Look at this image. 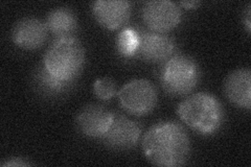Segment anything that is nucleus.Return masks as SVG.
<instances>
[{
	"label": "nucleus",
	"instance_id": "9",
	"mask_svg": "<svg viewBox=\"0 0 251 167\" xmlns=\"http://www.w3.org/2000/svg\"><path fill=\"white\" fill-rule=\"evenodd\" d=\"M139 45L136 57L149 63H162L169 60L175 49L170 36L156 31L139 30Z\"/></svg>",
	"mask_w": 251,
	"mask_h": 167
},
{
	"label": "nucleus",
	"instance_id": "11",
	"mask_svg": "<svg viewBox=\"0 0 251 167\" xmlns=\"http://www.w3.org/2000/svg\"><path fill=\"white\" fill-rule=\"evenodd\" d=\"M92 13L100 25L113 30L130 19L131 3L126 0H98L92 3Z\"/></svg>",
	"mask_w": 251,
	"mask_h": 167
},
{
	"label": "nucleus",
	"instance_id": "3",
	"mask_svg": "<svg viewBox=\"0 0 251 167\" xmlns=\"http://www.w3.org/2000/svg\"><path fill=\"white\" fill-rule=\"evenodd\" d=\"M85 62V47L75 37L57 39L43 57V66L51 75L73 84L83 71Z\"/></svg>",
	"mask_w": 251,
	"mask_h": 167
},
{
	"label": "nucleus",
	"instance_id": "10",
	"mask_svg": "<svg viewBox=\"0 0 251 167\" xmlns=\"http://www.w3.org/2000/svg\"><path fill=\"white\" fill-rule=\"evenodd\" d=\"M45 23L35 17H23L12 28V40L15 45L25 50H36L47 39Z\"/></svg>",
	"mask_w": 251,
	"mask_h": 167
},
{
	"label": "nucleus",
	"instance_id": "7",
	"mask_svg": "<svg viewBox=\"0 0 251 167\" xmlns=\"http://www.w3.org/2000/svg\"><path fill=\"white\" fill-rule=\"evenodd\" d=\"M140 135V123L125 115L114 114L111 124L100 140L110 149L128 150L137 144Z\"/></svg>",
	"mask_w": 251,
	"mask_h": 167
},
{
	"label": "nucleus",
	"instance_id": "12",
	"mask_svg": "<svg viewBox=\"0 0 251 167\" xmlns=\"http://www.w3.org/2000/svg\"><path fill=\"white\" fill-rule=\"evenodd\" d=\"M223 90L228 100L239 108H251V72L248 68L235 69L226 76Z\"/></svg>",
	"mask_w": 251,
	"mask_h": 167
},
{
	"label": "nucleus",
	"instance_id": "15",
	"mask_svg": "<svg viewBox=\"0 0 251 167\" xmlns=\"http://www.w3.org/2000/svg\"><path fill=\"white\" fill-rule=\"evenodd\" d=\"M116 50L125 58H132L136 55L139 36L138 31L133 28H125L116 37Z\"/></svg>",
	"mask_w": 251,
	"mask_h": 167
},
{
	"label": "nucleus",
	"instance_id": "2",
	"mask_svg": "<svg viewBox=\"0 0 251 167\" xmlns=\"http://www.w3.org/2000/svg\"><path fill=\"white\" fill-rule=\"evenodd\" d=\"M177 113L188 128L201 135H213L224 121V109L213 94L194 93L179 103Z\"/></svg>",
	"mask_w": 251,
	"mask_h": 167
},
{
	"label": "nucleus",
	"instance_id": "4",
	"mask_svg": "<svg viewBox=\"0 0 251 167\" xmlns=\"http://www.w3.org/2000/svg\"><path fill=\"white\" fill-rule=\"evenodd\" d=\"M201 70L196 60L187 54H175L166 61L161 70V86L173 96H184L197 87Z\"/></svg>",
	"mask_w": 251,
	"mask_h": 167
},
{
	"label": "nucleus",
	"instance_id": "17",
	"mask_svg": "<svg viewBox=\"0 0 251 167\" xmlns=\"http://www.w3.org/2000/svg\"><path fill=\"white\" fill-rule=\"evenodd\" d=\"M31 163L28 162L26 159L19 158V157H15V158H9L6 159L5 161L1 162V166L7 167V166H14V167H25V166H30Z\"/></svg>",
	"mask_w": 251,
	"mask_h": 167
},
{
	"label": "nucleus",
	"instance_id": "16",
	"mask_svg": "<svg viewBox=\"0 0 251 167\" xmlns=\"http://www.w3.org/2000/svg\"><path fill=\"white\" fill-rule=\"evenodd\" d=\"M93 92L100 100L111 99L116 93V84L111 77L98 78L93 84Z\"/></svg>",
	"mask_w": 251,
	"mask_h": 167
},
{
	"label": "nucleus",
	"instance_id": "1",
	"mask_svg": "<svg viewBox=\"0 0 251 167\" xmlns=\"http://www.w3.org/2000/svg\"><path fill=\"white\" fill-rule=\"evenodd\" d=\"M143 152L147 160L160 167H177L191 155V141L183 126L176 121H161L145 134Z\"/></svg>",
	"mask_w": 251,
	"mask_h": 167
},
{
	"label": "nucleus",
	"instance_id": "5",
	"mask_svg": "<svg viewBox=\"0 0 251 167\" xmlns=\"http://www.w3.org/2000/svg\"><path fill=\"white\" fill-rule=\"evenodd\" d=\"M158 94L152 82L145 78H136L125 84L119 91L122 108L136 116L152 112L157 105Z\"/></svg>",
	"mask_w": 251,
	"mask_h": 167
},
{
	"label": "nucleus",
	"instance_id": "8",
	"mask_svg": "<svg viewBox=\"0 0 251 167\" xmlns=\"http://www.w3.org/2000/svg\"><path fill=\"white\" fill-rule=\"evenodd\" d=\"M113 113L106 107L90 103L83 107L75 116L77 131L84 136L100 139L113 120Z\"/></svg>",
	"mask_w": 251,
	"mask_h": 167
},
{
	"label": "nucleus",
	"instance_id": "13",
	"mask_svg": "<svg viewBox=\"0 0 251 167\" xmlns=\"http://www.w3.org/2000/svg\"><path fill=\"white\" fill-rule=\"evenodd\" d=\"M45 25L57 39L74 37L77 29V19L69 7H56L46 16Z\"/></svg>",
	"mask_w": 251,
	"mask_h": 167
},
{
	"label": "nucleus",
	"instance_id": "14",
	"mask_svg": "<svg viewBox=\"0 0 251 167\" xmlns=\"http://www.w3.org/2000/svg\"><path fill=\"white\" fill-rule=\"evenodd\" d=\"M34 84L36 89L47 96H58L72 88L73 83L61 81L51 75L45 67L39 66L34 72Z\"/></svg>",
	"mask_w": 251,
	"mask_h": 167
},
{
	"label": "nucleus",
	"instance_id": "19",
	"mask_svg": "<svg viewBox=\"0 0 251 167\" xmlns=\"http://www.w3.org/2000/svg\"><path fill=\"white\" fill-rule=\"evenodd\" d=\"M246 20H247V22H246V27H247V31L248 33H250V30H251V23H250V4H248V6H247V15H246Z\"/></svg>",
	"mask_w": 251,
	"mask_h": 167
},
{
	"label": "nucleus",
	"instance_id": "6",
	"mask_svg": "<svg viewBox=\"0 0 251 167\" xmlns=\"http://www.w3.org/2000/svg\"><path fill=\"white\" fill-rule=\"evenodd\" d=\"M145 24L156 33H168L181 21V11L177 3L170 0H151L141 9Z\"/></svg>",
	"mask_w": 251,
	"mask_h": 167
},
{
	"label": "nucleus",
	"instance_id": "18",
	"mask_svg": "<svg viewBox=\"0 0 251 167\" xmlns=\"http://www.w3.org/2000/svg\"><path fill=\"white\" fill-rule=\"evenodd\" d=\"M179 4L182 5L187 10H195L201 4V2L197 1V0H191V1H180Z\"/></svg>",
	"mask_w": 251,
	"mask_h": 167
}]
</instances>
